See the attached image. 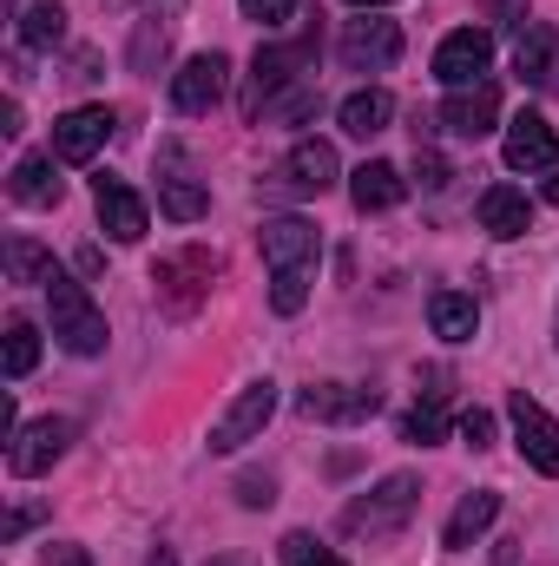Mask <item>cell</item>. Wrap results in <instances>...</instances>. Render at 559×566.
I'll use <instances>...</instances> for the list:
<instances>
[{"instance_id": "2", "label": "cell", "mask_w": 559, "mask_h": 566, "mask_svg": "<svg viewBox=\"0 0 559 566\" xmlns=\"http://www.w3.org/2000/svg\"><path fill=\"white\" fill-rule=\"evenodd\" d=\"M151 283H158V303L165 310H198L204 296H211V283H218V258L204 251V244H178V251H165L158 264H151Z\"/></svg>"}, {"instance_id": "13", "label": "cell", "mask_w": 559, "mask_h": 566, "mask_svg": "<svg viewBox=\"0 0 559 566\" xmlns=\"http://www.w3.org/2000/svg\"><path fill=\"white\" fill-rule=\"evenodd\" d=\"M500 158H507V171H553L559 133L547 126V113H520L500 139Z\"/></svg>"}, {"instance_id": "22", "label": "cell", "mask_w": 559, "mask_h": 566, "mask_svg": "<svg viewBox=\"0 0 559 566\" xmlns=\"http://www.w3.org/2000/svg\"><path fill=\"white\" fill-rule=\"evenodd\" d=\"M342 133L349 139H376V133H389V119H395V99L382 93V86H362V93H349L342 99Z\"/></svg>"}, {"instance_id": "19", "label": "cell", "mask_w": 559, "mask_h": 566, "mask_svg": "<svg viewBox=\"0 0 559 566\" xmlns=\"http://www.w3.org/2000/svg\"><path fill=\"white\" fill-rule=\"evenodd\" d=\"M303 416L309 422H362L376 416V389H342V382H323L303 396Z\"/></svg>"}, {"instance_id": "36", "label": "cell", "mask_w": 559, "mask_h": 566, "mask_svg": "<svg viewBox=\"0 0 559 566\" xmlns=\"http://www.w3.org/2000/svg\"><path fill=\"white\" fill-rule=\"evenodd\" d=\"M547 205H559V171L547 178Z\"/></svg>"}, {"instance_id": "41", "label": "cell", "mask_w": 559, "mask_h": 566, "mask_svg": "<svg viewBox=\"0 0 559 566\" xmlns=\"http://www.w3.org/2000/svg\"><path fill=\"white\" fill-rule=\"evenodd\" d=\"M158 7H165V13H178V7H184V0H158Z\"/></svg>"}, {"instance_id": "33", "label": "cell", "mask_w": 559, "mask_h": 566, "mask_svg": "<svg viewBox=\"0 0 559 566\" xmlns=\"http://www.w3.org/2000/svg\"><path fill=\"white\" fill-rule=\"evenodd\" d=\"M238 501L244 507H271L277 501V481L271 474H238Z\"/></svg>"}, {"instance_id": "39", "label": "cell", "mask_w": 559, "mask_h": 566, "mask_svg": "<svg viewBox=\"0 0 559 566\" xmlns=\"http://www.w3.org/2000/svg\"><path fill=\"white\" fill-rule=\"evenodd\" d=\"M211 566H251V560H238V554H224V560H211Z\"/></svg>"}, {"instance_id": "25", "label": "cell", "mask_w": 559, "mask_h": 566, "mask_svg": "<svg viewBox=\"0 0 559 566\" xmlns=\"http://www.w3.org/2000/svg\"><path fill=\"white\" fill-rule=\"evenodd\" d=\"M158 205H165V218H178V224H198V218L211 211V191H204L198 178H165Z\"/></svg>"}, {"instance_id": "35", "label": "cell", "mask_w": 559, "mask_h": 566, "mask_svg": "<svg viewBox=\"0 0 559 566\" xmlns=\"http://www.w3.org/2000/svg\"><path fill=\"white\" fill-rule=\"evenodd\" d=\"M46 566H93L80 547H46Z\"/></svg>"}, {"instance_id": "23", "label": "cell", "mask_w": 559, "mask_h": 566, "mask_svg": "<svg viewBox=\"0 0 559 566\" xmlns=\"http://www.w3.org/2000/svg\"><path fill=\"white\" fill-rule=\"evenodd\" d=\"M514 66H520V80H527V86H547V80H559V40H553V27H520Z\"/></svg>"}, {"instance_id": "29", "label": "cell", "mask_w": 559, "mask_h": 566, "mask_svg": "<svg viewBox=\"0 0 559 566\" xmlns=\"http://www.w3.org/2000/svg\"><path fill=\"white\" fill-rule=\"evenodd\" d=\"M441 434H447V409H441L434 396H428V402H415V409L402 416V441H415V448H434Z\"/></svg>"}, {"instance_id": "8", "label": "cell", "mask_w": 559, "mask_h": 566, "mask_svg": "<svg viewBox=\"0 0 559 566\" xmlns=\"http://www.w3.org/2000/svg\"><path fill=\"white\" fill-rule=\"evenodd\" d=\"M507 416H514V448L527 454V468H534V474H559V422L553 416H547L534 396H514Z\"/></svg>"}, {"instance_id": "37", "label": "cell", "mask_w": 559, "mask_h": 566, "mask_svg": "<svg viewBox=\"0 0 559 566\" xmlns=\"http://www.w3.org/2000/svg\"><path fill=\"white\" fill-rule=\"evenodd\" d=\"M309 566H349V560H336V554H316V560H309Z\"/></svg>"}, {"instance_id": "21", "label": "cell", "mask_w": 559, "mask_h": 566, "mask_svg": "<svg viewBox=\"0 0 559 566\" xmlns=\"http://www.w3.org/2000/svg\"><path fill=\"white\" fill-rule=\"evenodd\" d=\"M428 323H434L441 343H474V329H481V303L461 296V290H434V296H428Z\"/></svg>"}, {"instance_id": "24", "label": "cell", "mask_w": 559, "mask_h": 566, "mask_svg": "<svg viewBox=\"0 0 559 566\" xmlns=\"http://www.w3.org/2000/svg\"><path fill=\"white\" fill-rule=\"evenodd\" d=\"M13 198H20V205H33V211H53V205H60V178H53V158L27 151V158L13 165Z\"/></svg>"}, {"instance_id": "11", "label": "cell", "mask_w": 559, "mask_h": 566, "mask_svg": "<svg viewBox=\"0 0 559 566\" xmlns=\"http://www.w3.org/2000/svg\"><path fill=\"white\" fill-rule=\"evenodd\" d=\"M257 244H264L271 277H277V271H316V251H323L316 224H303V218H271V224L257 231Z\"/></svg>"}, {"instance_id": "15", "label": "cell", "mask_w": 559, "mask_h": 566, "mask_svg": "<svg viewBox=\"0 0 559 566\" xmlns=\"http://www.w3.org/2000/svg\"><path fill=\"white\" fill-rule=\"evenodd\" d=\"M494 119H500V93L481 80V86H461V93H447V106H441V126L454 133V139H487L494 133Z\"/></svg>"}, {"instance_id": "9", "label": "cell", "mask_w": 559, "mask_h": 566, "mask_svg": "<svg viewBox=\"0 0 559 566\" xmlns=\"http://www.w3.org/2000/svg\"><path fill=\"white\" fill-rule=\"evenodd\" d=\"M224 86H231V60L224 53H198V60H184L171 73V106L178 113H211L224 99Z\"/></svg>"}, {"instance_id": "10", "label": "cell", "mask_w": 559, "mask_h": 566, "mask_svg": "<svg viewBox=\"0 0 559 566\" xmlns=\"http://www.w3.org/2000/svg\"><path fill=\"white\" fill-rule=\"evenodd\" d=\"M113 139V113L106 106H73L60 126H53V158H66V165H93L99 151Z\"/></svg>"}, {"instance_id": "6", "label": "cell", "mask_w": 559, "mask_h": 566, "mask_svg": "<svg viewBox=\"0 0 559 566\" xmlns=\"http://www.w3.org/2000/svg\"><path fill=\"white\" fill-rule=\"evenodd\" d=\"M316 60V33H303V40H283V46H257V60H251V93H244V113H264V99L283 93L303 66Z\"/></svg>"}, {"instance_id": "27", "label": "cell", "mask_w": 559, "mask_h": 566, "mask_svg": "<svg viewBox=\"0 0 559 566\" xmlns=\"http://www.w3.org/2000/svg\"><path fill=\"white\" fill-rule=\"evenodd\" d=\"M20 40H27V46H60V40H66V13H60L53 0H33V7H27Z\"/></svg>"}, {"instance_id": "4", "label": "cell", "mask_w": 559, "mask_h": 566, "mask_svg": "<svg viewBox=\"0 0 559 566\" xmlns=\"http://www.w3.org/2000/svg\"><path fill=\"white\" fill-rule=\"evenodd\" d=\"M271 416H277V382H244L238 402L211 422V454H238L244 441H257L271 428Z\"/></svg>"}, {"instance_id": "26", "label": "cell", "mask_w": 559, "mask_h": 566, "mask_svg": "<svg viewBox=\"0 0 559 566\" xmlns=\"http://www.w3.org/2000/svg\"><path fill=\"white\" fill-rule=\"evenodd\" d=\"M7 271H13V283H53L60 264H53L33 238H13V244H7Z\"/></svg>"}, {"instance_id": "16", "label": "cell", "mask_w": 559, "mask_h": 566, "mask_svg": "<svg viewBox=\"0 0 559 566\" xmlns=\"http://www.w3.org/2000/svg\"><path fill=\"white\" fill-rule=\"evenodd\" d=\"M336 178H342V158H336L329 139H296L289 145V158H283V185H289V191H329Z\"/></svg>"}, {"instance_id": "12", "label": "cell", "mask_w": 559, "mask_h": 566, "mask_svg": "<svg viewBox=\"0 0 559 566\" xmlns=\"http://www.w3.org/2000/svg\"><path fill=\"white\" fill-rule=\"evenodd\" d=\"M66 441H73V422L46 416V422H33V428H20V434H13V448H7V468H13L20 481H33V474H46V468L66 454Z\"/></svg>"}, {"instance_id": "32", "label": "cell", "mask_w": 559, "mask_h": 566, "mask_svg": "<svg viewBox=\"0 0 559 566\" xmlns=\"http://www.w3.org/2000/svg\"><path fill=\"white\" fill-rule=\"evenodd\" d=\"M461 441H467L474 454L494 448V416H487V409H467V416H461Z\"/></svg>"}, {"instance_id": "40", "label": "cell", "mask_w": 559, "mask_h": 566, "mask_svg": "<svg viewBox=\"0 0 559 566\" xmlns=\"http://www.w3.org/2000/svg\"><path fill=\"white\" fill-rule=\"evenodd\" d=\"M145 566H171V554H151V560H145Z\"/></svg>"}, {"instance_id": "1", "label": "cell", "mask_w": 559, "mask_h": 566, "mask_svg": "<svg viewBox=\"0 0 559 566\" xmlns=\"http://www.w3.org/2000/svg\"><path fill=\"white\" fill-rule=\"evenodd\" d=\"M46 316H53V336H60L73 356H99V349H106V316H99V303H93L73 277H60V271L46 283Z\"/></svg>"}, {"instance_id": "38", "label": "cell", "mask_w": 559, "mask_h": 566, "mask_svg": "<svg viewBox=\"0 0 559 566\" xmlns=\"http://www.w3.org/2000/svg\"><path fill=\"white\" fill-rule=\"evenodd\" d=\"M349 7H362V13H369V7H389V0H349Z\"/></svg>"}, {"instance_id": "3", "label": "cell", "mask_w": 559, "mask_h": 566, "mask_svg": "<svg viewBox=\"0 0 559 566\" xmlns=\"http://www.w3.org/2000/svg\"><path fill=\"white\" fill-rule=\"evenodd\" d=\"M415 501H421V481L415 474H389V481H376V494H362L349 514H342V527L349 534H395L409 514H415Z\"/></svg>"}, {"instance_id": "14", "label": "cell", "mask_w": 559, "mask_h": 566, "mask_svg": "<svg viewBox=\"0 0 559 566\" xmlns=\"http://www.w3.org/2000/svg\"><path fill=\"white\" fill-rule=\"evenodd\" d=\"M93 205H99V224H106V238L113 244H139L145 238V198L133 191V185H119V178H99L93 185Z\"/></svg>"}, {"instance_id": "42", "label": "cell", "mask_w": 559, "mask_h": 566, "mask_svg": "<svg viewBox=\"0 0 559 566\" xmlns=\"http://www.w3.org/2000/svg\"><path fill=\"white\" fill-rule=\"evenodd\" d=\"M553 343H559V310H553Z\"/></svg>"}, {"instance_id": "17", "label": "cell", "mask_w": 559, "mask_h": 566, "mask_svg": "<svg viewBox=\"0 0 559 566\" xmlns=\"http://www.w3.org/2000/svg\"><path fill=\"white\" fill-rule=\"evenodd\" d=\"M527 224H534L527 191H514V185H487L481 191V231L487 238H527Z\"/></svg>"}, {"instance_id": "34", "label": "cell", "mask_w": 559, "mask_h": 566, "mask_svg": "<svg viewBox=\"0 0 559 566\" xmlns=\"http://www.w3.org/2000/svg\"><path fill=\"white\" fill-rule=\"evenodd\" d=\"M316 554H323V547H316L309 534H283V547H277V560H283V566H309Z\"/></svg>"}, {"instance_id": "18", "label": "cell", "mask_w": 559, "mask_h": 566, "mask_svg": "<svg viewBox=\"0 0 559 566\" xmlns=\"http://www.w3.org/2000/svg\"><path fill=\"white\" fill-rule=\"evenodd\" d=\"M402 171L389 165V158H369L362 171H349V198H356V211H395L402 205Z\"/></svg>"}, {"instance_id": "28", "label": "cell", "mask_w": 559, "mask_h": 566, "mask_svg": "<svg viewBox=\"0 0 559 566\" xmlns=\"http://www.w3.org/2000/svg\"><path fill=\"white\" fill-rule=\"evenodd\" d=\"M33 363H40V329L33 323H7V376L20 382V376H33Z\"/></svg>"}, {"instance_id": "7", "label": "cell", "mask_w": 559, "mask_h": 566, "mask_svg": "<svg viewBox=\"0 0 559 566\" xmlns=\"http://www.w3.org/2000/svg\"><path fill=\"white\" fill-rule=\"evenodd\" d=\"M402 60V27L395 20H349L342 27V66L349 73H389Z\"/></svg>"}, {"instance_id": "31", "label": "cell", "mask_w": 559, "mask_h": 566, "mask_svg": "<svg viewBox=\"0 0 559 566\" xmlns=\"http://www.w3.org/2000/svg\"><path fill=\"white\" fill-rule=\"evenodd\" d=\"M244 7V20H257V27H283L289 13H296V0H238Z\"/></svg>"}, {"instance_id": "30", "label": "cell", "mask_w": 559, "mask_h": 566, "mask_svg": "<svg viewBox=\"0 0 559 566\" xmlns=\"http://www.w3.org/2000/svg\"><path fill=\"white\" fill-rule=\"evenodd\" d=\"M309 277H316V271H277V277H271V310H277V316H296V310L309 303Z\"/></svg>"}, {"instance_id": "5", "label": "cell", "mask_w": 559, "mask_h": 566, "mask_svg": "<svg viewBox=\"0 0 559 566\" xmlns=\"http://www.w3.org/2000/svg\"><path fill=\"white\" fill-rule=\"evenodd\" d=\"M487 66H494V33H487V27H454V33L434 46V80H441L447 93L481 86Z\"/></svg>"}, {"instance_id": "20", "label": "cell", "mask_w": 559, "mask_h": 566, "mask_svg": "<svg viewBox=\"0 0 559 566\" xmlns=\"http://www.w3.org/2000/svg\"><path fill=\"white\" fill-rule=\"evenodd\" d=\"M494 521H500V494H494V488H474V494L447 514V534H441V541H447L454 554H467V547H474Z\"/></svg>"}]
</instances>
